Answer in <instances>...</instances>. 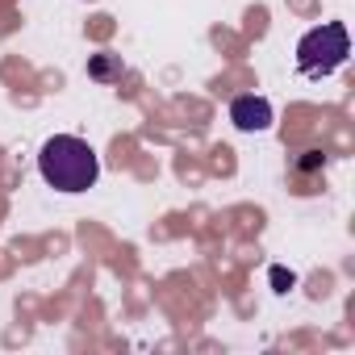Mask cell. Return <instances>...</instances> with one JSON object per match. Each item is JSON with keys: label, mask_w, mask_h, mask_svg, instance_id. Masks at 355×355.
<instances>
[{"label": "cell", "mask_w": 355, "mask_h": 355, "mask_svg": "<svg viewBox=\"0 0 355 355\" xmlns=\"http://www.w3.org/2000/svg\"><path fill=\"white\" fill-rule=\"evenodd\" d=\"M38 171H42V180L51 189H59V193H88L96 184V175H101V159H96V150L84 138L55 134L38 150Z\"/></svg>", "instance_id": "6da1fadb"}, {"label": "cell", "mask_w": 355, "mask_h": 355, "mask_svg": "<svg viewBox=\"0 0 355 355\" xmlns=\"http://www.w3.org/2000/svg\"><path fill=\"white\" fill-rule=\"evenodd\" d=\"M351 55V38L338 21H326L318 30H309L301 42H297V71L309 76V80H322L330 71H338Z\"/></svg>", "instance_id": "7a4b0ae2"}, {"label": "cell", "mask_w": 355, "mask_h": 355, "mask_svg": "<svg viewBox=\"0 0 355 355\" xmlns=\"http://www.w3.org/2000/svg\"><path fill=\"white\" fill-rule=\"evenodd\" d=\"M230 121L243 130V134H259V130H268L272 125V105L263 101V96H234L230 101Z\"/></svg>", "instance_id": "3957f363"}, {"label": "cell", "mask_w": 355, "mask_h": 355, "mask_svg": "<svg viewBox=\"0 0 355 355\" xmlns=\"http://www.w3.org/2000/svg\"><path fill=\"white\" fill-rule=\"evenodd\" d=\"M88 76L92 80H117L121 76V59L117 55H92L88 59Z\"/></svg>", "instance_id": "277c9868"}, {"label": "cell", "mask_w": 355, "mask_h": 355, "mask_svg": "<svg viewBox=\"0 0 355 355\" xmlns=\"http://www.w3.org/2000/svg\"><path fill=\"white\" fill-rule=\"evenodd\" d=\"M272 284H276V293H288V288H293V272H284V268H272Z\"/></svg>", "instance_id": "5b68a950"}]
</instances>
